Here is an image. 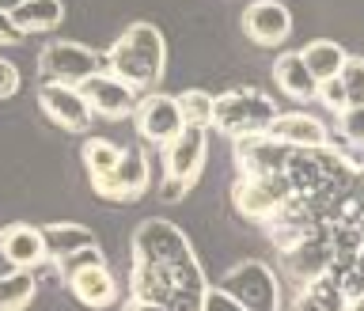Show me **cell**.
Returning a JSON list of instances; mask_svg holds the SVG:
<instances>
[{
    "label": "cell",
    "mask_w": 364,
    "mask_h": 311,
    "mask_svg": "<svg viewBox=\"0 0 364 311\" xmlns=\"http://www.w3.org/2000/svg\"><path fill=\"white\" fill-rule=\"evenodd\" d=\"M107 68L114 76L129 80L133 88H144V84H156L164 76V65H167V46H164V34H159L152 23H133V27L122 31V38L110 46V53L102 57Z\"/></svg>",
    "instance_id": "cell-1"
},
{
    "label": "cell",
    "mask_w": 364,
    "mask_h": 311,
    "mask_svg": "<svg viewBox=\"0 0 364 311\" xmlns=\"http://www.w3.org/2000/svg\"><path fill=\"white\" fill-rule=\"evenodd\" d=\"M273 118H277L273 99L255 91V88H235V91H228V95L213 99V130H220L228 137L266 133Z\"/></svg>",
    "instance_id": "cell-2"
},
{
    "label": "cell",
    "mask_w": 364,
    "mask_h": 311,
    "mask_svg": "<svg viewBox=\"0 0 364 311\" xmlns=\"http://www.w3.org/2000/svg\"><path fill=\"white\" fill-rule=\"evenodd\" d=\"M102 65H107L102 53L84 42H46V50L38 57V76H42V84H76L80 88Z\"/></svg>",
    "instance_id": "cell-3"
},
{
    "label": "cell",
    "mask_w": 364,
    "mask_h": 311,
    "mask_svg": "<svg viewBox=\"0 0 364 311\" xmlns=\"http://www.w3.org/2000/svg\"><path fill=\"white\" fill-rule=\"evenodd\" d=\"M220 289L232 292L247 311H277V278L266 262L247 258L220 278Z\"/></svg>",
    "instance_id": "cell-4"
},
{
    "label": "cell",
    "mask_w": 364,
    "mask_h": 311,
    "mask_svg": "<svg viewBox=\"0 0 364 311\" xmlns=\"http://www.w3.org/2000/svg\"><path fill=\"white\" fill-rule=\"evenodd\" d=\"M193 255L190 239L178 232L171 221H159V216H148V221L136 224L133 232V262H152V266H167V262H178Z\"/></svg>",
    "instance_id": "cell-5"
},
{
    "label": "cell",
    "mask_w": 364,
    "mask_h": 311,
    "mask_svg": "<svg viewBox=\"0 0 364 311\" xmlns=\"http://www.w3.org/2000/svg\"><path fill=\"white\" fill-rule=\"evenodd\" d=\"M292 198V186L284 179V171L273 175H243L235 182V209L250 216V221H269L277 216V209Z\"/></svg>",
    "instance_id": "cell-6"
},
{
    "label": "cell",
    "mask_w": 364,
    "mask_h": 311,
    "mask_svg": "<svg viewBox=\"0 0 364 311\" xmlns=\"http://www.w3.org/2000/svg\"><path fill=\"white\" fill-rule=\"evenodd\" d=\"M80 95L87 99L91 114H99V118H110V122L129 118L133 107H136V99H141L129 80H122V76H114V73H102V68H99L95 76H87L84 84H80Z\"/></svg>",
    "instance_id": "cell-7"
},
{
    "label": "cell",
    "mask_w": 364,
    "mask_h": 311,
    "mask_svg": "<svg viewBox=\"0 0 364 311\" xmlns=\"http://www.w3.org/2000/svg\"><path fill=\"white\" fill-rule=\"evenodd\" d=\"M205 156H209V130H205V125H182L171 141H164L167 179L193 182L205 167Z\"/></svg>",
    "instance_id": "cell-8"
},
{
    "label": "cell",
    "mask_w": 364,
    "mask_h": 311,
    "mask_svg": "<svg viewBox=\"0 0 364 311\" xmlns=\"http://www.w3.org/2000/svg\"><path fill=\"white\" fill-rule=\"evenodd\" d=\"M91 190L107 201H136L148 190V159L141 152H122L114 171L91 175Z\"/></svg>",
    "instance_id": "cell-9"
},
{
    "label": "cell",
    "mask_w": 364,
    "mask_h": 311,
    "mask_svg": "<svg viewBox=\"0 0 364 311\" xmlns=\"http://www.w3.org/2000/svg\"><path fill=\"white\" fill-rule=\"evenodd\" d=\"M38 107L46 110V118L57 122L61 130L84 133L91 125V107H87V99L80 95L76 84H42L38 88Z\"/></svg>",
    "instance_id": "cell-10"
},
{
    "label": "cell",
    "mask_w": 364,
    "mask_h": 311,
    "mask_svg": "<svg viewBox=\"0 0 364 311\" xmlns=\"http://www.w3.org/2000/svg\"><path fill=\"white\" fill-rule=\"evenodd\" d=\"M133 118H136L141 137H144V141H152V144H164V141H171V137L182 130V114H178L175 95H159V91H156V95L136 99Z\"/></svg>",
    "instance_id": "cell-11"
},
{
    "label": "cell",
    "mask_w": 364,
    "mask_h": 311,
    "mask_svg": "<svg viewBox=\"0 0 364 311\" xmlns=\"http://www.w3.org/2000/svg\"><path fill=\"white\" fill-rule=\"evenodd\" d=\"M289 152L292 148L281 144L277 137H269V133L235 137V164L243 175H273V171H284Z\"/></svg>",
    "instance_id": "cell-12"
},
{
    "label": "cell",
    "mask_w": 364,
    "mask_h": 311,
    "mask_svg": "<svg viewBox=\"0 0 364 311\" xmlns=\"http://www.w3.org/2000/svg\"><path fill=\"white\" fill-rule=\"evenodd\" d=\"M243 34L255 46H281L292 34V16L277 0H255L243 11Z\"/></svg>",
    "instance_id": "cell-13"
},
{
    "label": "cell",
    "mask_w": 364,
    "mask_h": 311,
    "mask_svg": "<svg viewBox=\"0 0 364 311\" xmlns=\"http://www.w3.org/2000/svg\"><path fill=\"white\" fill-rule=\"evenodd\" d=\"M269 137H277L281 144L289 148H323L330 144V133L326 125L315 118V114H304V110H292V114H277L269 122Z\"/></svg>",
    "instance_id": "cell-14"
},
{
    "label": "cell",
    "mask_w": 364,
    "mask_h": 311,
    "mask_svg": "<svg viewBox=\"0 0 364 311\" xmlns=\"http://www.w3.org/2000/svg\"><path fill=\"white\" fill-rule=\"evenodd\" d=\"M0 255L19 270H34L46 262V243H42V228L31 224H11L0 232Z\"/></svg>",
    "instance_id": "cell-15"
},
{
    "label": "cell",
    "mask_w": 364,
    "mask_h": 311,
    "mask_svg": "<svg viewBox=\"0 0 364 311\" xmlns=\"http://www.w3.org/2000/svg\"><path fill=\"white\" fill-rule=\"evenodd\" d=\"M68 289H73V296L87 307H110L118 300V281H114V273L107 270V262L73 273V278H68Z\"/></svg>",
    "instance_id": "cell-16"
},
{
    "label": "cell",
    "mask_w": 364,
    "mask_h": 311,
    "mask_svg": "<svg viewBox=\"0 0 364 311\" xmlns=\"http://www.w3.org/2000/svg\"><path fill=\"white\" fill-rule=\"evenodd\" d=\"M273 84H277L289 99L307 102V99H315L318 80L307 73V65H304L300 53H281L277 61H273Z\"/></svg>",
    "instance_id": "cell-17"
},
{
    "label": "cell",
    "mask_w": 364,
    "mask_h": 311,
    "mask_svg": "<svg viewBox=\"0 0 364 311\" xmlns=\"http://www.w3.org/2000/svg\"><path fill=\"white\" fill-rule=\"evenodd\" d=\"M8 16H11V23H16L23 34H34V31L57 27V23L65 19V4L61 0H19Z\"/></svg>",
    "instance_id": "cell-18"
},
{
    "label": "cell",
    "mask_w": 364,
    "mask_h": 311,
    "mask_svg": "<svg viewBox=\"0 0 364 311\" xmlns=\"http://www.w3.org/2000/svg\"><path fill=\"white\" fill-rule=\"evenodd\" d=\"M42 243H46V262H57L65 255H73V251L95 243V236H91V228L84 224H46L42 228Z\"/></svg>",
    "instance_id": "cell-19"
},
{
    "label": "cell",
    "mask_w": 364,
    "mask_h": 311,
    "mask_svg": "<svg viewBox=\"0 0 364 311\" xmlns=\"http://www.w3.org/2000/svg\"><path fill=\"white\" fill-rule=\"evenodd\" d=\"M304 65H307V73H311L315 80H330V76H338L341 73V61H346V46H338L334 38H315V42H307L304 46Z\"/></svg>",
    "instance_id": "cell-20"
},
{
    "label": "cell",
    "mask_w": 364,
    "mask_h": 311,
    "mask_svg": "<svg viewBox=\"0 0 364 311\" xmlns=\"http://www.w3.org/2000/svg\"><path fill=\"white\" fill-rule=\"evenodd\" d=\"M129 292H133V300L167 304L171 285H167V273H164V266H152V262H133V273H129Z\"/></svg>",
    "instance_id": "cell-21"
},
{
    "label": "cell",
    "mask_w": 364,
    "mask_h": 311,
    "mask_svg": "<svg viewBox=\"0 0 364 311\" xmlns=\"http://www.w3.org/2000/svg\"><path fill=\"white\" fill-rule=\"evenodd\" d=\"M34 292H38V281H34L31 270L11 266L8 273H0V311H23Z\"/></svg>",
    "instance_id": "cell-22"
},
{
    "label": "cell",
    "mask_w": 364,
    "mask_h": 311,
    "mask_svg": "<svg viewBox=\"0 0 364 311\" xmlns=\"http://www.w3.org/2000/svg\"><path fill=\"white\" fill-rule=\"evenodd\" d=\"M307 292L315 296L318 304H323V311H346V292H341V281H338V273L334 270H323V273H315L311 281H307Z\"/></svg>",
    "instance_id": "cell-23"
},
{
    "label": "cell",
    "mask_w": 364,
    "mask_h": 311,
    "mask_svg": "<svg viewBox=\"0 0 364 311\" xmlns=\"http://www.w3.org/2000/svg\"><path fill=\"white\" fill-rule=\"evenodd\" d=\"M178 102V114H182V125H205L209 130L213 125V95L209 91H182V95H175Z\"/></svg>",
    "instance_id": "cell-24"
},
{
    "label": "cell",
    "mask_w": 364,
    "mask_h": 311,
    "mask_svg": "<svg viewBox=\"0 0 364 311\" xmlns=\"http://www.w3.org/2000/svg\"><path fill=\"white\" fill-rule=\"evenodd\" d=\"M122 159V148L114 141H102V137H91L84 144V164H87V175H107V171L118 167Z\"/></svg>",
    "instance_id": "cell-25"
},
{
    "label": "cell",
    "mask_w": 364,
    "mask_h": 311,
    "mask_svg": "<svg viewBox=\"0 0 364 311\" xmlns=\"http://www.w3.org/2000/svg\"><path fill=\"white\" fill-rule=\"evenodd\" d=\"M338 76H341V84H346L349 107H364V57H346Z\"/></svg>",
    "instance_id": "cell-26"
},
{
    "label": "cell",
    "mask_w": 364,
    "mask_h": 311,
    "mask_svg": "<svg viewBox=\"0 0 364 311\" xmlns=\"http://www.w3.org/2000/svg\"><path fill=\"white\" fill-rule=\"evenodd\" d=\"M87 266H102V251H99L95 243L80 247V251H73V255H65V258H57V270H61V278H65V281L73 278V273L87 270Z\"/></svg>",
    "instance_id": "cell-27"
},
{
    "label": "cell",
    "mask_w": 364,
    "mask_h": 311,
    "mask_svg": "<svg viewBox=\"0 0 364 311\" xmlns=\"http://www.w3.org/2000/svg\"><path fill=\"white\" fill-rule=\"evenodd\" d=\"M338 130L346 137V144H364V107L338 110Z\"/></svg>",
    "instance_id": "cell-28"
},
{
    "label": "cell",
    "mask_w": 364,
    "mask_h": 311,
    "mask_svg": "<svg viewBox=\"0 0 364 311\" xmlns=\"http://www.w3.org/2000/svg\"><path fill=\"white\" fill-rule=\"evenodd\" d=\"M315 95L323 99V107L330 114H338V110H346L349 107V99H346V84H341V76H330V80H318V88H315Z\"/></svg>",
    "instance_id": "cell-29"
},
{
    "label": "cell",
    "mask_w": 364,
    "mask_h": 311,
    "mask_svg": "<svg viewBox=\"0 0 364 311\" xmlns=\"http://www.w3.org/2000/svg\"><path fill=\"white\" fill-rule=\"evenodd\" d=\"M201 311H247V307L239 304L232 292H224L220 285H216V289H209V285H205V296H201Z\"/></svg>",
    "instance_id": "cell-30"
},
{
    "label": "cell",
    "mask_w": 364,
    "mask_h": 311,
    "mask_svg": "<svg viewBox=\"0 0 364 311\" xmlns=\"http://www.w3.org/2000/svg\"><path fill=\"white\" fill-rule=\"evenodd\" d=\"M201 296L205 289H186V292H171L164 311H201Z\"/></svg>",
    "instance_id": "cell-31"
},
{
    "label": "cell",
    "mask_w": 364,
    "mask_h": 311,
    "mask_svg": "<svg viewBox=\"0 0 364 311\" xmlns=\"http://www.w3.org/2000/svg\"><path fill=\"white\" fill-rule=\"evenodd\" d=\"M19 91V68L0 57V99H11Z\"/></svg>",
    "instance_id": "cell-32"
},
{
    "label": "cell",
    "mask_w": 364,
    "mask_h": 311,
    "mask_svg": "<svg viewBox=\"0 0 364 311\" xmlns=\"http://www.w3.org/2000/svg\"><path fill=\"white\" fill-rule=\"evenodd\" d=\"M190 186H193V182H182V179H164V186H159V198H164V201H182Z\"/></svg>",
    "instance_id": "cell-33"
},
{
    "label": "cell",
    "mask_w": 364,
    "mask_h": 311,
    "mask_svg": "<svg viewBox=\"0 0 364 311\" xmlns=\"http://www.w3.org/2000/svg\"><path fill=\"white\" fill-rule=\"evenodd\" d=\"M19 38H23V31L16 27V23H11L8 11H0V46H16Z\"/></svg>",
    "instance_id": "cell-34"
},
{
    "label": "cell",
    "mask_w": 364,
    "mask_h": 311,
    "mask_svg": "<svg viewBox=\"0 0 364 311\" xmlns=\"http://www.w3.org/2000/svg\"><path fill=\"white\" fill-rule=\"evenodd\" d=\"M292 311H323V304H318L311 292H300V296H296V307H292Z\"/></svg>",
    "instance_id": "cell-35"
},
{
    "label": "cell",
    "mask_w": 364,
    "mask_h": 311,
    "mask_svg": "<svg viewBox=\"0 0 364 311\" xmlns=\"http://www.w3.org/2000/svg\"><path fill=\"white\" fill-rule=\"evenodd\" d=\"M125 311H164V304H152V300H129Z\"/></svg>",
    "instance_id": "cell-36"
},
{
    "label": "cell",
    "mask_w": 364,
    "mask_h": 311,
    "mask_svg": "<svg viewBox=\"0 0 364 311\" xmlns=\"http://www.w3.org/2000/svg\"><path fill=\"white\" fill-rule=\"evenodd\" d=\"M16 4H19V0H0V11H11Z\"/></svg>",
    "instance_id": "cell-37"
}]
</instances>
